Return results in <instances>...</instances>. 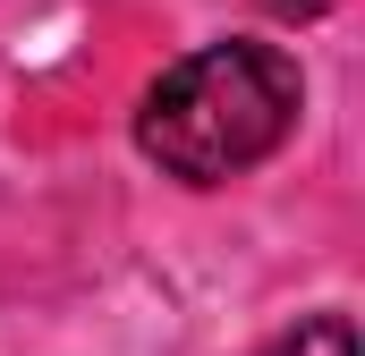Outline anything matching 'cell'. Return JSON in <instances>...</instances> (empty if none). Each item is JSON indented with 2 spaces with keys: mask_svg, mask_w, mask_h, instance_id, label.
<instances>
[{
  "mask_svg": "<svg viewBox=\"0 0 365 356\" xmlns=\"http://www.w3.org/2000/svg\"><path fill=\"white\" fill-rule=\"evenodd\" d=\"M306 110V68L280 43H195L136 93V153L179 187H230L272 162Z\"/></svg>",
  "mask_w": 365,
  "mask_h": 356,
  "instance_id": "cell-1",
  "label": "cell"
},
{
  "mask_svg": "<svg viewBox=\"0 0 365 356\" xmlns=\"http://www.w3.org/2000/svg\"><path fill=\"white\" fill-rule=\"evenodd\" d=\"M255 356H357V323L349 314H306L289 340H272V348H255Z\"/></svg>",
  "mask_w": 365,
  "mask_h": 356,
  "instance_id": "cell-2",
  "label": "cell"
},
{
  "mask_svg": "<svg viewBox=\"0 0 365 356\" xmlns=\"http://www.w3.org/2000/svg\"><path fill=\"white\" fill-rule=\"evenodd\" d=\"M255 9H264V17H280V26H306V17H323L331 0H255Z\"/></svg>",
  "mask_w": 365,
  "mask_h": 356,
  "instance_id": "cell-3",
  "label": "cell"
}]
</instances>
